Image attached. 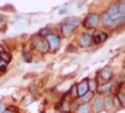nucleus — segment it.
I'll return each mask as SVG.
<instances>
[{"label":"nucleus","instance_id":"nucleus-1","mask_svg":"<svg viewBox=\"0 0 125 113\" xmlns=\"http://www.w3.org/2000/svg\"><path fill=\"white\" fill-rule=\"evenodd\" d=\"M42 38H43V37L34 36V37H33L32 43H33V47H34V48H37L39 52L45 53V52H48V50H49V45H48L47 39H42Z\"/></svg>","mask_w":125,"mask_h":113},{"label":"nucleus","instance_id":"nucleus-22","mask_svg":"<svg viewBox=\"0 0 125 113\" xmlns=\"http://www.w3.org/2000/svg\"><path fill=\"white\" fill-rule=\"evenodd\" d=\"M66 21H68L69 23H71V25H74L75 27H76V26L79 25V20H77L76 17H73V19H69V20H66Z\"/></svg>","mask_w":125,"mask_h":113},{"label":"nucleus","instance_id":"nucleus-5","mask_svg":"<svg viewBox=\"0 0 125 113\" xmlns=\"http://www.w3.org/2000/svg\"><path fill=\"white\" fill-rule=\"evenodd\" d=\"M99 75H101V79H102L103 81L108 82V81L112 79V76H113V73H112V70H110L108 67H105V68H103V69L101 70Z\"/></svg>","mask_w":125,"mask_h":113},{"label":"nucleus","instance_id":"nucleus-14","mask_svg":"<svg viewBox=\"0 0 125 113\" xmlns=\"http://www.w3.org/2000/svg\"><path fill=\"white\" fill-rule=\"evenodd\" d=\"M93 97V92H87L86 95H83L82 97H80V102H81V104H85V103H87L91 98Z\"/></svg>","mask_w":125,"mask_h":113},{"label":"nucleus","instance_id":"nucleus-17","mask_svg":"<svg viewBox=\"0 0 125 113\" xmlns=\"http://www.w3.org/2000/svg\"><path fill=\"white\" fill-rule=\"evenodd\" d=\"M50 34H52L50 28H42V30L38 32V36H41V37H48V36H50Z\"/></svg>","mask_w":125,"mask_h":113},{"label":"nucleus","instance_id":"nucleus-27","mask_svg":"<svg viewBox=\"0 0 125 113\" xmlns=\"http://www.w3.org/2000/svg\"><path fill=\"white\" fill-rule=\"evenodd\" d=\"M1 52H4V50H3V47L0 45V53H1Z\"/></svg>","mask_w":125,"mask_h":113},{"label":"nucleus","instance_id":"nucleus-7","mask_svg":"<svg viewBox=\"0 0 125 113\" xmlns=\"http://www.w3.org/2000/svg\"><path fill=\"white\" fill-rule=\"evenodd\" d=\"M79 42H80V44H81L82 47H88V45L91 44V42H92V37H91V34H88V33H83V34L80 36Z\"/></svg>","mask_w":125,"mask_h":113},{"label":"nucleus","instance_id":"nucleus-25","mask_svg":"<svg viewBox=\"0 0 125 113\" xmlns=\"http://www.w3.org/2000/svg\"><path fill=\"white\" fill-rule=\"evenodd\" d=\"M3 112H4V104L0 102V113H3Z\"/></svg>","mask_w":125,"mask_h":113},{"label":"nucleus","instance_id":"nucleus-21","mask_svg":"<svg viewBox=\"0 0 125 113\" xmlns=\"http://www.w3.org/2000/svg\"><path fill=\"white\" fill-rule=\"evenodd\" d=\"M69 109H70V107H69V104H68L66 102H62V103H61V111H62V112L66 113V112H69Z\"/></svg>","mask_w":125,"mask_h":113},{"label":"nucleus","instance_id":"nucleus-2","mask_svg":"<svg viewBox=\"0 0 125 113\" xmlns=\"http://www.w3.org/2000/svg\"><path fill=\"white\" fill-rule=\"evenodd\" d=\"M47 42H48V45H49V50L50 52L58 50V48L60 45V38H59V36L50 34V36L47 37Z\"/></svg>","mask_w":125,"mask_h":113},{"label":"nucleus","instance_id":"nucleus-24","mask_svg":"<svg viewBox=\"0 0 125 113\" xmlns=\"http://www.w3.org/2000/svg\"><path fill=\"white\" fill-rule=\"evenodd\" d=\"M3 113H15L12 109H10V108H8V109H4V112Z\"/></svg>","mask_w":125,"mask_h":113},{"label":"nucleus","instance_id":"nucleus-29","mask_svg":"<svg viewBox=\"0 0 125 113\" xmlns=\"http://www.w3.org/2000/svg\"><path fill=\"white\" fill-rule=\"evenodd\" d=\"M42 113H44V112H42Z\"/></svg>","mask_w":125,"mask_h":113},{"label":"nucleus","instance_id":"nucleus-28","mask_svg":"<svg viewBox=\"0 0 125 113\" xmlns=\"http://www.w3.org/2000/svg\"><path fill=\"white\" fill-rule=\"evenodd\" d=\"M3 19H4V17H3V15H0V21H1Z\"/></svg>","mask_w":125,"mask_h":113},{"label":"nucleus","instance_id":"nucleus-3","mask_svg":"<svg viewBox=\"0 0 125 113\" xmlns=\"http://www.w3.org/2000/svg\"><path fill=\"white\" fill-rule=\"evenodd\" d=\"M98 22H99V16H98L97 14H91V15H88V16L85 19L83 26H85L86 28H91V27H96Z\"/></svg>","mask_w":125,"mask_h":113},{"label":"nucleus","instance_id":"nucleus-16","mask_svg":"<svg viewBox=\"0 0 125 113\" xmlns=\"http://www.w3.org/2000/svg\"><path fill=\"white\" fill-rule=\"evenodd\" d=\"M0 59L4 60V62L8 64V63L11 62V55H10L9 53H6V52H1V53H0Z\"/></svg>","mask_w":125,"mask_h":113},{"label":"nucleus","instance_id":"nucleus-9","mask_svg":"<svg viewBox=\"0 0 125 113\" xmlns=\"http://www.w3.org/2000/svg\"><path fill=\"white\" fill-rule=\"evenodd\" d=\"M74 28H75V26H74V25H71V23H69L68 21H65L64 23L61 25V32L64 33V34H68V33L73 32V31H74Z\"/></svg>","mask_w":125,"mask_h":113},{"label":"nucleus","instance_id":"nucleus-13","mask_svg":"<svg viewBox=\"0 0 125 113\" xmlns=\"http://www.w3.org/2000/svg\"><path fill=\"white\" fill-rule=\"evenodd\" d=\"M88 89L91 90V92L97 91V89H98V84H97V81H96L94 79H88Z\"/></svg>","mask_w":125,"mask_h":113},{"label":"nucleus","instance_id":"nucleus-10","mask_svg":"<svg viewBox=\"0 0 125 113\" xmlns=\"http://www.w3.org/2000/svg\"><path fill=\"white\" fill-rule=\"evenodd\" d=\"M102 22H103L105 26H114V25H115V22H114V20L112 19V16H109L107 12L102 16Z\"/></svg>","mask_w":125,"mask_h":113},{"label":"nucleus","instance_id":"nucleus-8","mask_svg":"<svg viewBox=\"0 0 125 113\" xmlns=\"http://www.w3.org/2000/svg\"><path fill=\"white\" fill-rule=\"evenodd\" d=\"M92 107H93V111L94 112H101L104 108V101H103V98H101V97L96 98L93 101V106Z\"/></svg>","mask_w":125,"mask_h":113},{"label":"nucleus","instance_id":"nucleus-11","mask_svg":"<svg viewBox=\"0 0 125 113\" xmlns=\"http://www.w3.org/2000/svg\"><path fill=\"white\" fill-rule=\"evenodd\" d=\"M110 90H112V84H109V82H105V84L98 86V89H97V91L99 93H108Z\"/></svg>","mask_w":125,"mask_h":113},{"label":"nucleus","instance_id":"nucleus-26","mask_svg":"<svg viewBox=\"0 0 125 113\" xmlns=\"http://www.w3.org/2000/svg\"><path fill=\"white\" fill-rule=\"evenodd\" d=\"M65 12H66V10H60L59 11V14H65Z\"/></svg>","mask_w":125,"mask_h":113},{"label":"nucleus","instance_id":"nucleus-4","mask_svg":"<svg viewBox=\"0 0 125 113\" xmlns=\"http://www.w3.org/2000/svg\"><path fill=\"white\" fill-rule=\"evenodd\" d=\"M76 90H77V96L79 97H82L83 95H86L90 91V89H88V79H83L81 82H79L77 86H76Z\"/></svg>","mask_w":125,"mask_h":113},{"label":"nucleus","instance_id":"nucleus-15","mask_svg":"<svg viewBox=\"0 0 125 113\" xmlns=\"http://www.w3.org/2000/svg\"><path fill=\"white\" fill-rule=\"evenodd\" d=\"M103 101H104V108H105V109H110V108L114 107V104H113V98H112L110 96H107Z\"/></svg>","mask_w":125,"mask_h":113},{"label":"nucleus","instance_id":"nucleus-6","mask_svg":"<svg viewBox=\"0 0 125 113\" xmlns=\"http://www.w3.org/2000/svg\"><path fill=\"white\" fill-rule=\"evenodd\" d=\"M107 38H108V34H107V33H104V32H97V33L92 37V42L96 43V44H98V43L104 42Z\"/></svg>","mask_w":125,"mask_h":113},{"label":"nucleus","instance_id":"nucleus-30","mask_svg":"<svg viewBox=\"0 0 125 113\" xmlns=\"http://www.w3.org/2000/svg\"><path fill=\"white\" fill-rule=\"evenodd\" d=\"M0 60H1V59H0Z\"/></svg>","mask_w":125,"mask_h":113},{"label":"nucleus","instance_id":"nucleus-19","mask_svg":"<svg viewBox=\"0 0 125 113\" xmlns=\"http://www.w3.org/2000/svg\"><path fill=\"white\" fill-rule=\"evenodd\" d=\"M118 98H119V102L123 107H125V92H119L118 93Z\"/></svg>","mask_w":125,"mask_h":113},{"label":"nucleus","instance_id":"nucleus-12","mask_svg":"<svg viewBox=\"0 0 125 113\" xmlns=\"http://www.w3.org/2000/svg\"><path fill=\"white\" fill-rule=\"evenodd\" d=\"M76 112L77 113H91V108H90V106L87 103H85V104H80L77 107V111Z\"/></svg>","mask_w":125,"mask_h":113},{"label":"nucleus","instance_id":"nucleus-18","mask_svg":"<svg viewBox=\"0 0 125 113\" xmlns=\"http://www.w3.org/2000/svg\"><path fill=\"white\" fill-rule=\"evenodd\" d=\"M118 10H119V14L125 17V0H123V1L118 5Z\"/></svg>","mask_w":125,"mask_h":113},{"label":"nucleus","instance_id":"nucleus-23","mask_svg":"<svg viewBox=\"0 0 125 113\" xmlns=\"http://www.w3.org/2000/svg\"><path fill=\"white\" fill-rule=\"evenodd\" d=\"M33 101V96H31V95H28V96H26V98H25V101H23V103L25 104H28V103H31Z\"/></svg>","mask_w":125,"mask_h":113},{"label":"nucleus","instance_id":"nucleus-20","mask_svg":"<svg viewBox=\"0 0 125 113\" xmlns=\"http://www.w3.org/2000/svg\"><path fill=\"white\" fill-rule=\"evenodd\" d=\"M22 56H23V59L27 62V63H30L32 59H31V54H30V52H27V50H25V52H22Z\"/></svg>","mask_w":125,"mask_h":113}]
</instances>
